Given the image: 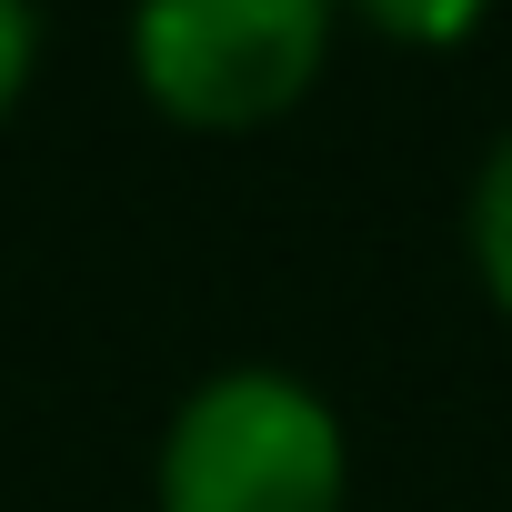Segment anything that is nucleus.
<instances>
[{
    "instance_id": "nucleus-1",
    "label": "nucleus",
    "mask_w": 512,
    "mask_h": 512,
    "mask_svg": "<svg viewBox=\"0 0 512 512\" xmlns=\"http://www.w3.org/2000/svg\"><path fill=\"white\" fill-rule=\"evenodd\" d=\"M342 492H352L342 412L282 362H231L161 422L151 462L161 512H342Z\"/></svg>"
},
{
    "instance_id": "nucleus-2",
    "label": "nucleus",
    "mask_w": 512,
    "mask_h": 512,
    "mask_svg": "<svg viewBox=\"0 0 512 512\" xmlns=\"http://www.w3.org/2000/svg\"><path fill=\"white\" fill-rule=\"evenodd\" d=\"M332 0H131V71L191 131H251L312 91Z\"/></svg>"
},
{
    "instance_id": "nucleus-3",
    "label": "nucleus",
    "mask_w": 512,
    "mask_h": 512,
    "mask_svg": "<svg viewBox=\"0 0 512 512\" xmlns=\"http://www.w3.org/2000/svg\"><path fill=\"white\" fill-rule=\"evenodd\" d=\"M472 262H482V292L512 312V131L492 141V161L472 181Z\"/></svg>"
},
{
    "instance_id": "nucleus-4",
    "label": "nucleus",
    "mask_w": 512,
    "mask_h": 512,
    "mask_svg": "<svg viewBox=\"0 0 512 512\" xmlns=\"http://www.w3.org/2000/svg\"><path fill=\"white\" fill-rule=\"evenodd\" d=\"M332 11H342V0H332ZM352 11L372 21V31H392V41H462L482 11H492V0H352Z\"/></svg>"
},
{
    "instance_id": "nucleus-5",
    "label": "nucleus",
    "mask_w": 512,
    "mask_h": 512,
    "mask_svg": "<svg viewBox=\"0 0 512 512\" xmlns=\"http://www.w3.org/2000/svg\"><path fill=\"white\" fill-rule=\"evenodd\" d=\"M31 61H41V21H31V0H0V121H11V101L31 91Z\"/></svg>"
}]
</instances>
